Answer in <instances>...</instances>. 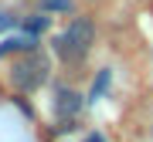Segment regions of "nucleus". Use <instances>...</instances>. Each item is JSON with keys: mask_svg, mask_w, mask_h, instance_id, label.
Returning a JSON list of instances; mask_svg holds the SVG:
<instances>
[{"mask_svg": "<svg viewBox=\"0 0 153 142\" xmlns=\"http://www.w3.org/2000/svg\"><path fill=\"white\" fill-rule=\"evenodd\" d=\"M34 48V37L27 34V37H14V41H4L0 44V58H7L10 51H31Z\"/></svg>", "mask_w": 153, "mask_h": 142, "instance_id": "obj_4", "label": "nucleus"}, {"mask_svg": "<svg viewBox=\"0 0 153 142\" xmlns=\"http://www.w3.org/2000/svg\"><path fill=\"white\" fill-rule=\"evenodd\" d=\"M92 44H95L92 17H75V20L55 37V54L65 61V64H78V61H85V54L92 51Z\"/></svg>", "mask_w": 153, "mask_h": 142, "instance_id": "obj_1", "label": "nucleus"}, {"mask_svg": "<svg viewBox=\"0 0 153 142\" xmlns=\"http://www.w3.org/2000/svg\"><path fill=\"white\" fill-rule=\"evenodd\" d=\"M48 58L41 54L38 48H31V51H24V58H17L14 64H10V85L17 88V91H38V88L48 81Z\"/></svg>", "mask_w": 153, "mask_h": 142, "instance_id": "obj_2", "label": "nucleus"}, {"mask_svg": "<svg viewBox=\"0 0 153 142\" xmlns=\"http://www.w3.org/2000/svg\"><path fill=\"white\" fill-rule=\"evenodd\" d=\"M65 0H44V10H65Z\"/></svg>", "mask_w": 153, "mask_h": 142, "instance_id": "obj_6", "label": "nucleus"}, {"mask_svg": "<svg viewBox=\"0 0 153 142\" xmlns=\"http://www.w3.org/2000/svg\"><path fill=\"white\" fill-rule=\"evenodd\" d=\"M105 85H109V71H99V78H95V85H92V98H99V95H102Z\"/></svg>", "mask_w": 153, "mask_h": 142, "instance_id": "obj_5", "label": "nucleus"}, {"mask_svg": "<svg viewBox=\"0 0 153 142\" xmlns=\"http://www.w3.org/2000/svg\"><path fill=\"white\" fill-rule=\"evenodd\" d=\"M14 24V17H7V14H0V27H10Z\"/></svg>", "mask_w": 153, "mask_h": 142, "instance_id": "obj_7", "label": "nucleus"}, {"mask_svg": "<svg viewBox=\"0 0 153 142\" xmlns=\"http://www.w3.org/2000/svg\"><path fill=\"white\" fill-rule=\"evenodd\" d=\"M78 108H82V95L78 91H68V88H58V102H55V112L61 119H71Z\"/></svg>", "mask_w": 153, "mask_h": 142, "instance_id": "obj_3", "label": "nucleus"}]
</instances>
